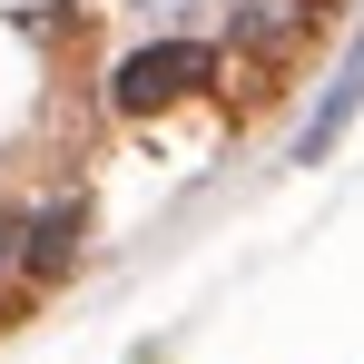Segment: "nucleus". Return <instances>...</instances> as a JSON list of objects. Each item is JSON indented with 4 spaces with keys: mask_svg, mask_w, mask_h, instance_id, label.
<instances>
[{
    "mask_svg": "<svg viewBox=\"0 0 364 364\" xmlns=\"http://www.w3.org/2000/svg\"><path fill=\"white\" fill-rule=\"evenodd\" d=\"M207 50L197 40H168V50H138V60H119V109H168V99H187L197 79H207Z\"/></svg>",
    "mask_w": 364,
    "mask_h": 364,
    "instance_id": "nucleus-1",
    "label": "nucleus"
},
{
    "mask_svg": "<svg viewBox=\"0 0 364 364\" xmlns=\"http://www.w3.org/2000/svg\"><path fill=\"white\" fill-rule=\"evenodd\" d=\"M355 99H364V50H355V60H345V79H335V99L315 109V128H305V148H325V138L345 128V109H355Z\"/></svg>",
    "mask_w": 364,
    "mask_h": 364,
    "instance_id": "nucleus-2",
    "label": "nucleus"
}]
</instances>
